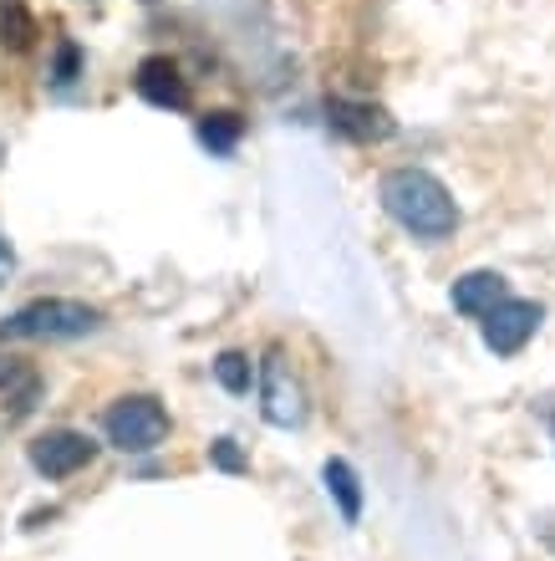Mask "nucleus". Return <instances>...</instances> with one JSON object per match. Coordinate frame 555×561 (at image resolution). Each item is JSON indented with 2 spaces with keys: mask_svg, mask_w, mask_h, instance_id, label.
I'll return each mask as SVG.
<instances>
[{
  "mask_svg": "<svg viewBox=\"0 0 555 561\" xmlns=\"http://www.w3.org/2000/svg\"><path fill=\"white\" fill-rule=\"evenodd\" d=\"M240 134H245V123H240V113H205L199 118V144L209 148V153H234V144H240Z\"/></svg>",
  "mask_w": 555,
  "mask_h": 561,
  "instance_id": "11",
  "label": "nucleus"
},
{
  "mask_svg": "<svg viewBox=\"0 0 555 561\" xmlns=\"http://www.w3.org/2000/svg\"><path fill=\"white\" fill-rule=\"evenodd\" d=\"M215 378H220L224 393H250V383H255V368H250L245 353H220V357H215Z\"/></svg>",
  "mask_w": 555,
  "mask_h": 561,
  "instance_id": "12",
  "label": "nucleus"
},
{
  "mask_svg": "<svg viewBox=\"0 0 555 561\" xmlns=\"http://www.w3.org/2000/svg\"><path fill=\"white\" fill-rule=\"evenodd\" d=\"M541 322H545L541 301H514V296H505V301L484 317V347H489L495 357L525 353V342L541 332Z\"/></svg>",
  "mask_w": 555,
  "mask_h": 561,
  "instance_id": "4",
  "label": "nucleus"
},
{
  "mask_svg": "<svg viewBox=\"0 0 555 561\" xmlns=\"http://www.w3.org/2000/svg\"><path fill=\"white\" fill-rule=\"evenodd\" d=\"M103 428H107V444H117L123 455H153L169 439V409L153 393H128V399H117L107 409Z\"/></svg>",
  "mask_w": 555,
  "mask_h": 561,
  "instance_id": "3",
  "label": "nucleus"
},
{
  "mask_svg": "<svg viewBox=\"0 0 555 561\" xmlns=\"http://www.w3.org/2000/svg\"><path fill=\"white\" fill-rule=\"evenodd\" d=\"M0 159H5V148H0Z\"/></svg>",
  "mask_w": 555,
  "mask_h": 561,
  "instance_id": "16",
  "label": "nucleus"
},
{
  "mask_svg": "<svg viewBox=\"0 0 555 561\" xmlns=\"http://www.w3.org/2000/svg\"><path fill=\"white\" fill-rule=\"evenodd\" d=\"M505 296H510V286H505V276H499V271H469V276L453 280L449 301H453V311H459V317L484 322V317H489Z\"/></svg>",
  "mask_w": 555,
  "mask_h": 561,
  "instance_id": "9",
  "label": "nucleus"
},
{
  "mask_svg": "<svg viewBox=\"0 0 555 561\" xmlns=\"http://www.w3.org/2000/svg\"><path fill=\"white\" fill-rule=\"evenodd\" d=\"M97 327H103L97 307L72 301V296H46V301H31V307L5 317L0 322V342H72L97 332Z\"/></svg>",
  "mask_w": 555,
  "mask_h": 561,
  "instance_id": "2",
  "label": "nucleus"
},
{
  "mask_svg": "<svg viewBox=\"0 0 555 561\" xmlns=\"http://www.w3.org/2000/svg\"><path fill=\"white\" fill-rule=\"evenodd\" d=\"M132 88H138L143 103L169 107V113H184V107H189V82H184V72H178V61H169V57H143L138 61Z\"/></svg>",
  "mask_w": 555,
  "mask_h": 561,
  "instance_id": "8",
  "label": "nucleus"
},
{
  "mask_svg": "<svg viewBox=\"0 0 555 561\" xmlns=\"http://www.w3.org/2000/svg\"><path fill=\"white\" fill-rule=\"evenodd\" d=\"M77 77H82V46L57 42V57H51V88L67 92V88H77Z\"/></svg>",
  "mask_w": 555,
  "mask_h": 561,
  "instance_id": "13",
  "label": "nucleus"
},
{
  "mask_svg": "<svg viewBox=\"0 0 555 561\" xmlns=\"http://www.w3.org/2000/svg\"><path fill=\"white\" fill-rule=\"evenodd\" d=\"M261 409H265V419L276 428H296L301 419H307V403H301V388H296V378H291V368L280 363V353H270L261 363Z\"/></svg>",
  "mask_w": 555,
  "mask_h": 561,
  "instance_id": "7",
  "label": "nucleus"
},
{
  "mask_svg": "<svg viewBox=\"0 0 555 561\" xmlns=\"http://www.w3.org/2000/svg\"><path fill=\"white\" fill-rule=\"evenodd\" d=\"M378 199L388 209V220L403 225L413 240L439 245V240H449L459 230V205L443 190V179H433L428 169H393V174H382Z\"/></svg>",
  "mask_w": 555,
  "mask_h": 561,
  "instance_id": "1",
  "label": "nucleus"
},
{
  "mask_svg": "<svg viewBox=\"0 0 555 561\" xmlns=\"http://www.w3.org/2000/svg\"><path fill=\"white\" fill-rule=\"evenodd\" d=\"M92 459H97V444L88 434H77V428H51L42 439H31V465L46 480H67V474L88 470Z\"/></svg>",
  "mask_w": 555,
  "mask_h": 561,
  "instance_id": "5",
  "label": "nucleus"
},
{
  "mask_svg": "<svg viewBox=\"0 0 555 561\" xmlns=\"http://www.w3.org/2000/svg\"><path fill=\"white\" fill-rule=\"evenodd\" d=\"M11 266H15V255H11V240L0 236V280L11 276Z\"/></svg>",
  "mask_w": 555,
  "mask_h": 561,
  "instance_id": "15",
  "label": "nucleus"
},
{
  "mask_svg": "<svg viewBox=\"0 0 555 561\" xmlns=\"http://www.w3.org/2000/svg\"><path fill=\"white\" fill-rule=\"evenodd\" d=\"M322 480H326V490H332V501L342 505V520L357 526V516H362V480H357V470H351L347 459H326Z\"/></svg>",
  "mask_w": 555,
  "mask_h": 561,
  "instance_id": "10",
  "label": "nucleus"
},
{
  "mask_svg": "<svg viewBox=\"0 0 555 561\" xmlns=\"http://www.w3.org/2000/svg\"><path fill=\"white\" fill-rule=\"evenodd\" d=\"M326 128L347 144H382L393 138L397 123L388 118V107L362 103V98H326Z\"/></svg>",
  "mask_w": 555,
  "mask_h": 561,
  "instance_id": "6",
  "label": "nucleus"
},
{
  "mask_svg": "<svg viewBox=\"0 0 555 561\" xmlns=\"http://www.w3.org/2000/svg\"><path fill=\"white\" fill-rule=\"evenodd\" d=\"M209 455H215V465H220V470H230V474H245L250 470L245 455L234 449V439H215V449H209Z\"/></svg>",
  "mask_w": 555,
  "mask_h": 561,
  "instance_id": "14",
  "label": "nucleus"
}]
</instances>
